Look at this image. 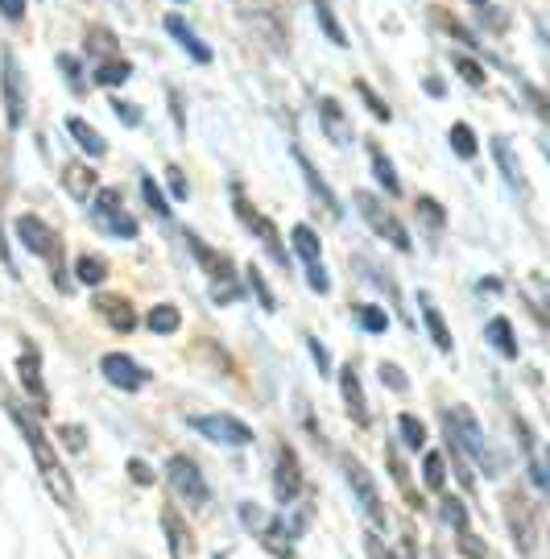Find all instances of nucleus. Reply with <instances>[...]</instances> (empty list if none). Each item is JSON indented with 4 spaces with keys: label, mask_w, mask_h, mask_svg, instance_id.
I'll return each mask as SVG.
<instances>
[{
    "label": "nucleus",
    "mask_w": 550,
    "mask_h": 559,
    "mask_svg": "<svg viewBox=\"0 0 550 559\" xmlns=\"http://www.w3.org/2000/svg\"><path fill=\"white\" fill-rule=\"evenodd\" d=\"M249 286H253V290H256V299H261V307H265V311H277L274 290L265 286V278H261V270H256V265H249Z\"/></svg>",
    "instance_id": "f704fd0d"
},
{
    "label": "nucleus",
    "mask_w": 550,
    "mask_h": 559,
    "mask_svg": "<svg viewBox=\"0 0 550 559\" xmlns=\"http://www.w3.org/2000/svg\"><path fill=\"white\" fill-rule=\"evenodd\" d=\"M191 427H195L199 436H207V440H216V443H232V448L253 443V431L240 419H232V415H195Z\"/></svg>",
    "instance_id": "423d86ee"
},
{
    "label": "nucleus",
    "mask_w": 550,
    "mask_h": 559,
    "mask_svg": "<svg viewBox=\"0 0 550 559\" xmlns=\"http://www.w3.org/2000/svg\"><path fill=\"white\" fill-rule=\"evenodd\" d=\"M344 473H348V480H352L356 489V501L364 506V514L373 519V526H385V501H381V493H376V480L369 477V468L360 464V460H344Z\"/></svg>",
    "instance_id": "39448f33"
},
{
    "label": "nucleus",
    "mask_w": 550,
    "mask_h": 559,
    "mask_svg": "<svg viewBox=\"0 0 550 559\" xmlns=\"http://www.w3.org/2000/svg\"><path fill=\"white\" fill-rule=\"evenodd\" d=\"M9 415H13V423L21 427L25 443H29V452H34V464H38V473H41V480H46V489H50V498L62 501V506H71V501H75V485H71V477H67L62 460L55 456L50 440L41 436V427L34 423V415H25V411H21V406H13V402H9Z\"/></svg>",
    "instance_id": "f257e3e1"
},
{
    "label": "nucleus",
    "mask_w": 550,
    "mask_h": 559,
    "mask_svg": "<svg viewBox=\"0 0 550 559\" xmlns=\"http://www.w3.org/2000/svg\"><path fill=\"white\" fill-rule=\"evenodd\" d=\"M150 332H157V336H175L178 323H182V316H178V307H170V302H162V307H154L150 311Z\"/></svg>",
    "instance_id": "b1692460"
},
{
    "label": "nucleus",
    "mask_w": 550,
    "mask_h": 559,
    "mask_svg": "<svg viewBox=\"0 0 550 559\" xmlns=\"http://www.w3.org/2000/svg\"><path fill=\"white\" fill-rule=\"evenodd\" d=\"M476 4H489V0H476Z\"/></svg>",
    "instance_id": "6e6d98bb"
},
{
    "label": "nucleus",
    "mask_w": 550,
    "mask_h": 559,
    "mask_svg": "<svg viewBox=\"0 0 550 559\" xmlns=\"http://www.w3.org/2000/svg\"><path fill=\"white\" fill-rule=\"evenodd\" d=\"M364 551H369V559H390V551L381 547V539H376V535H369V539H364Z\"/></svg>",
    "instance_id": "3c124183"
},
{
    "label": "nucleus",
    "mask_w": 550,
    "mask_h": 559,
    "mask_svg": "<svg viewBox=\"0 0 550 559\" xmlns=\"http://www.w3.org/2000/svg\"><path fill=\"white\" fill-rule=\"evenodd\" d=\"M311 357H314V365H319V373H327V348H323L319 340H311Z\"/></svg>",
    "instance_id": "603ef678"
},
{
    "label": "nucleus",
    "mask_w": 550,
    "mask_h": 559,
    "mask_svg": "<svg viewBox=\"0 0 550 559\" xmlns=\"http://www.w3.org/2000/svg\"><path fill=\"white\" fill-rule=\"evenodd\" d=\"M447 436H452L455 448H464L476 464H485V473H497V468H501V464L492 460L489 440H485V431L476 427V419H471L468 406H455L452 415H447Z\"/></svg>",
    "instance_id": "f03ea898"
},
{
    "label": "nucleus",
    "mask_w": 550,
    "mask_h": 559,
    "mask_svg": "<svg viewBox=\"0 0 550 559\" xmlns=\"http://www.w3.org/2000/svg\"><path fill=\"white\" fill-rule=\"evenodd\" d=\"M162 531H166V539H170V556H175V559H191V551H195V539H191L187 522L178 519L175 506H166V510H162Z\"/></svg>",
    "instance_id": "f3484780"
},
{
    "label": "nucleus",
    "mask_w": 550,
    "mask_h": 559,
    "mask_svg": "<svg viewBox=\"0 0 550 559\" xmlns=\"http://www.w3.org/2000/svg\"><path fill=\"white\" fill-rule=\"evenodd\" d=\"M489 340H492V348L501 353V357H517V340H513V328L510 320H492L489 323Z\"/></svg>",
    "instance_id": "bb28decb"
},
{
    "label": "nucleus",
    "mask_w": 550,
    "mask_h": 559,
    "mask_svg": "<svg viewBox=\"0 0 550 559\" xmlns=\"http://www.w3.org/2000/svg\"><path fill=\"white\" fill-rule=\"evenodd\" d=\"M62 187H67L75 200L87 203V195H96V170H92L87 162H71V166H62Z\"/></svg>",
    "instance_id": "aec40b11"
},
{
    "label": "nucleus",
    "mask_w": 550,
    "mask_h": 559,
    "mask_svg": "<svg viewBox=\"0 0 550 559\" xmlns=\"http://www.w3.org/2000/svg\"><path fill=\"white\" fill-rule=\"evenodd\" d=\"M166 29L175 34V41H178V46H182V50H187V55H191L195 62H212V50H207V46H203V41L195 38V29H191V25H187L182 17H166Z\"/></svg>",
    "instance_id": "412c9836"
},
{
    "label": "nucleus",
    "mask_w": 550,
    "mask_h": 559,
    "mask_svg": "<svg viewBox=\"0 0 550 559\" xmlns=\"http://www.w3.org/2000/svg\"><path fill=\"white\" fill-rule=\"evenodd\" d=\"M381 381H385V385H393V390H397V394H402V390H406V385H410V381H406V373H402V369H397V365H381Z\"/></svg>",
    "instance_id": "c03bdc74"
},
{
    "label": "nucleus",
    "mask_w": 550,
    "mask_h": 559,
    "mask_svg": "<svg viewBox=\"0 0 550 559\" xmlns=\"http://www.w3.org/2000/svg\"><path fill=\"white\" fill-rule=\"evenodd\" d=\"M339 390H344V406H348V415H352L360 427H369V402H364V390H360V378H356V369H339Z\"/></svg>",
    "instance_id": "a211bd4d"
},
{
    "label": "nucleus",
    "mask_w": 550,
    "mask_h": 559,
    "mask_svg": "<svg viewBox=\"0 0 550 559\" xmlns=\"http://www.w3.org/2000/svg\"><path fill=\"white\" fill-rule=\"evenodd\" d=\"M492 150H497V158H501V166H505V179H510L513 187H522V191H526V179H522V170H517L513 158H510V145H505V141H497Z\"/></svg>",
    "instance_id": "58836bf2"
},
{
    "label": "nucleus",
    "mask_w": 550,
    "mask_h": 559,
    "mask_svg": "<svg viewBox=\"0 0 550 559\" xmlns=\"http://www.w3.org/2000/svg\"><path fill=\"white\" fill-rule=\"evenodd\" d=\"M356 203H360V216L373 224L376 237H385L393 249H402V253L410 249V233H406V228L397 224V216H390V212H385V207H381L373 195H356Z\"/></svg>",
    "instance_id": "0eeeda50"
},
{
    "label": "nucleus",
    "mask_w": 550,
    "mask_h": 559,
    "mask_svg": "<svg viewBox=\"0 0 550 559\" xmlns=\"http://www.w3.org/2000/svg\"><path fill=\"white\" fill-rule=\"evenodd\" d=\"M295 158H298V170H302V179H307V187H311V195H314V200L323 203V207H327L332 216H339V203H335L332 187H327V182L319 179V170H314L311 162H307V154H298V150H295Z\"/></svg>",
    "instance_id": "4be33fe9"
},
{
    "label": "nucleus",
    "mask_w": 550,
    "mask_h": 559,
    "mask_svg": "<svg viewBox=\"0 0 550 559\" xmlns=\"http://www.w3.org/2000/svg\"><path fill=\"white\" fill-rule=\"evenodd\" d=\"M141 191H145V203L154 207L157 216H170V203H166V195H162V187L154 179H141Z\"/></svg>",
    "instance_id": "e433bc0d"
},
{
    "label": "nucleus",
    "mask_w": 550,
    "mask_h": 559,
    "mask_svg": "<svg viewBox=\"0 0 550 559\" xmlns=\"http://www.w3.org/2000/svg\"><path fill=\"white\" fill-rule=\"evenodd\" d=\"M240 522H244L249 531H265V514L256 510L253 501H244V506H240Z\"/></svg>",
    "instance_id": "37998d69"
},
{
    "label": "nucleus",
    "mask_w": 550,
    "mask_h": 559,
    "mask_svg": "<svg viewBox=\"0 0 550 559\" xmlns=\"http://www.w3.org/2000/svg\"><path fill=\"white\" fill-rule=\"evenodd\" d=\"M191 249H195V258L203 261V270H207V274H219V278H228V261L219 258V253H212L203 240L191 237Z\"/></svg>",
    "instance_id": "c85d7f7f"
},
{
    "label": "nucleus",
    "mask_w": 550,
    "mask_h": 559,
    "mask_svg": "<svg viewBox=\"0 0 550 559\" xmlns=\"http://www.w3.org/2000/svg\"><path fill=\"white\" fill-rule=\"evenodd\" d=\"M356 320L364 323V332H385L390 328V316L381 307H356Z\"/></svg>",
    "instance_id": "473e14b6"
},
{
    "label": "nucleus",
    "mask_w": 550,
    "mask_h": 559,
    "mask_svg": "<svg viewBox=\"0 0 550 559\" xmlns=\"http://www.w3.org/2000/svg\"><path fill=\"white\" fill-rule=\"evenodd\" d=\"M96 311L104 316V320H108V328H117V332H133V328H138V316H133L129 299H117V295H99Z\"/></svg>",
    "instance_id": "6ab92c4d"
},
{
    "label": "nucleus",
    "mask_w": 550,
    "mask_h": 559,
    "mask_svg": "<svg viewBox=\"0 0 550 559\" xmlns=\"http://www.w3.org/2000/svg\"><path fill=\"white\" fill-rule=\"evenodd\" d=\"M360 96H364V100H369V108H373V117H381V120H390V108H385V104L376 100L373 92H369V87H364V83H360Z\"/></svg>",
    "instance_id": "a18cd8bd"
},
{
    "label": "nucleus",
    "mask_w": 550,
    "mask_h": 559,
    "mask_svg": "<svg viewBox=\"0 0 550 559\" xmlns=\"http://www.w3.org/2000/svg\"><path fill=\"white\" fill-rule=\"evenodd\" d=\"M422 320H427V328H431L434 348L452 353V332H447V323H443V316H439V307H434V302H422Z\"/></svg>",
    "instance_id": "393cba45"
},
{
    "label": "nucleus",
    "mask_w": 550,
    "mask_h": 559,
    "mask_svg": "<svg viewBox=\"0 0 550 559\" xmlns=\"http://www.w3.org/2000/svg\"><path fill=\"white\" fill-rule=\"evenodd\" d=\"M459 551H464L468 559H489V547L476 539L471 531H459Z\"/></svg>",
    "instance_id": "a19ab883"
},
{
    "label": "nucleus",
    "mask_w": 550,
    "mask_h": 559,
    "mask_svg": "<svg viewBox=\"0 0 550 559\" xmlns=\"http://www.w3.org/2000/svg\"><path fill=\"white\" fill-rule=\"evenodd\" d=\"M443 473H447L443 452H431V456H427V464H422V477H427V485H431V489H443Z\"/></svg>",
    "instance_id": "c9c22d12"
},
{
    "label": "nucleus",
    "mask_w": 550,
    "mask_h": 559,
    "mask_svg": "<svg viewBox=\"0 0 550 559\" xmlns=\"http://www.w3.org/2000/svg\"><path fill=\"white\" fill-rule=\"evenodd\" d=\"M319 120H323V133H327L335 145H348V141H352V120L344 117L339 100L323 96V100H319Z\"/></svg>",
    "instance_id": "dca6fc26"
},
{
    "label": "nucleus",
    "mask_w": 550,
    "mask_h": 559,
    "mask_svg": "<svg viewBox=\"0 0 550 559\" xmlns=\"http://www.w3.org/2000/svg\"><path fill=\"white\" fill-rule=\"evenodd\" d=\"M170 191H175V200H187V179L178 166H170Z\"/></svg>",
    "instance_id": "49530a36"
},
{
    "label": "nucleus",
    "mask_w": 550,
    "mask_h": 559,
    "mask_svg": "<svg viewBox=\"0 0 550 559\" xmlns=\"http://www.w3.org/2000/svg\"><path fill=\"white\" fill-rule=\"evenodd\" d=\"M99 369H104V378L112 381L117 390H124V394H133V390H141V385H145V378H150V373L141 369L138 360L124 357V353H108Z\"/></svg>",
    "instance_id": "9d476101"
},
{
    "label": "nucleus",
    "mask_w": 550,
    "mask_h": 559,
    "mask_svg": "<svg viewBox=\"0 0 550 559\" xmlns=\"http://www.w3.org/2000/svg\"><path fill=\"white\" fill-rule=\"evenodd\" d=\"M17 378L21 385H25V394L34 399V406L38 411H46L50 406V399H46V378H41V357L34 353V344H25L17 357Z\"/></svg>",
    "instance_id": "9b49d317"
},
{
    "label": "nucleus",
    "mask_w": 550,
    "mask_h": 559,
    "mask_svg": "<svg viewBox=\"0 0 550 559\" xmlns=\"http://www.w3.org/2000/svg\"><path fill=\"white\" fill-rule=\"evenodd\" d=\"M96 221L120 240L138 237V221L124 212V200H120L117 187H104V191H96Z\"/></svg>",
    "instance_id": "7ed1b4c3"
},
{
    "label": "nucleus",
    "mask_w": 550,
    "mask_h": 559,
    "mask_svg": "<svg viewBox=\"0 0 550 559\" xmlns=\"http://www.w3.org/2000/svg\"><path fill=\"white\" fill-rule=\"evenodd\" d=\"M216 559H228V556H216Z\"/></svg>",
    "instance_id": "4d7b16f0"
},
{
    "label": "nucleus",
    "mask_w": 550,
    "mask_h": 559,
    "mask_svg": "<svg viewBox=\"0 0 550 559\" xmlns=\"http://www.w3.org/2000/svg\"><path fill=\"white\" fill-rule=\"evenodd\" d=\"M397 427H402V440H406V448H414V452L427 443V427L414 419V415H402V419H397Z\"/></svg>",
    "instance_id": "7c9ffc66"
},
{
    "label": "nucleus",
    "mask_w": 550,
    "mask_h": 559,
    "mask_svg": "<svg viewBox=\"0 0 550 559\" xmlns=\"http://www.w3.org/2000/svg\"><path fill=\"white\" fill-rule=\"evenodd\" d=\"M75 278L83 282V286H99V282L108 278V265H104V258H96V253H83V258L75 261Z\"/></svg>",
    "instance_id": "a878e982"
},
{
    "label": "nucleus",
    "mask_w": 550,
    "mask_h": 559,
    "mask_svg": "<svg viewBox=\"0 0 550 559\" xmlns=\"http://www.w3.org/2000/svg\"><path fill=\"white\" fill-rule=\"evenodd\" d=\"M129 75H133V67H129V62L124 59H108L104 62V67H99L96 71V80L104 83V87H117V83H129Z\"/></svg>",
    "instance_id": "cd10ccee"
},
{
    "label": "nucleus",
    "mask_w": 550,
    "mask_h": 559,
    "mask_svg": "<svg viewBox=\"0 0 550 559\" xmlns=\"http://www.w3.org/2000/svg\"><path fill=\"white\" fill-rule=\"evenodd\" d=\"M62 436H67V443H71V448H83V436H79L75 427H67V431H62Z\"/></svg>",
    "instance_id": "5fc2aeb1"
},
{
    "label": "nucleus",
    "mask_w": 550,
    "mask_h": 559,
    "mask_svg": "<svg viewBox=\"0 0 550 559\" xmlns=\"http://www.w3.org/2000/svg\"><path fill=\"white\" fill-rule=\"evenodd\" d=\"M452 150L459 158H476V138L468 124H452Z\"/></svg>",
    "instance_id": "2f4dec72"
},
{
    "label": "nucleus",
    "mask_w": 550,
    "mask_h": 559,
    "mask_svg": "<svg viewBox=\"0 0 550 559\" xmlns=\"http://www.w3.org/2000/svg\"><path fill=\"white\" fill-rule=\"evenodd\" d=\"M505 514H510V531L513 539H517V547L526 556H534V547H538V510L522 493H510L505 498Z\"/></svg>",
    "instance_id": "20e7f679"
},
{
    "label": "nucleus",
    "mask_w": 550,
    "mask_h": 559,
    "mask_svg": "<svg viewBox=\"0 0 550 559\" xmlns=\"http://www.w3.org/2000/svg\"><path fill=\"white\" fill-rule=\"evenodd\" d=\"M112 108H117V117L124 120V124H138V120H141V112H138V108H133V104L117 100V104H112Z\"/></svg>",
    "instance_id": "09e8293b"
},
{
    "label": "nucleus",
    "mask_w": 550,
    "mask_h": 559,
    "mask_svg": "<svg viewBox=\"0 0 550 559\" xmlns=\"http://www.w3.org/2000/svg\"><path fill=\"white\" fill-rule=\"evenodd\" d=\"M236 212H240V221L249 224V228H253L256 237L265 240V249L274 253V261H282V265H286V249H282V240H277V228H274L270 221H265L261 212H253V207L244 203V195H240V191H236Z\"/></svg>",
    "instance_id": "4468645a"
},
{
    "label": "nucleus",
    "mask_w": 550,
    "mask_h": 559,
    "mask_svg": "<svg viewBox=\"0 0 550 559\" xmlns=\"http://www.w3.org/2000/svg\"><path fill=\"white\" fill-rule=\"evenodd\" d=\"M170 485H175V493L187 506H203L207 501V480H203V473L187 456L170 460Z\"/></svg>",
    "instance_id": "1a4fd4ad"
},
{
    "label": "nucleus",
    "mask_w": 550,
    "mask_h": 559,
    "mask_svg": "<svg viewBox=\"0 0 550 559\" xmlns=\"http://www.w3.org/2000/svg\"><path fill=\"white\" fill-rule=\"evenodd\" d=\"M67 129H71V138L79 141V150H87V154H92V158H99V154H104V150H108V141L99 138L96 129H92V124H87V120L71 117V120H67Z\"/></svg>",
    "instance_id": "5701e85b"
},
{
    "label": "nucleus",
    "mask_w": 550,
    "mask_h": 559,
    "mask_svg": "<svg viewBox=\"0 0 550 559\" xmlns=\"http://www.w3.org/2000/svg\"><path fill=\"white\" fill-rule=\"evenodd\" d=\"M373 175H376V182L390 191V195H402V182H397V175H393V166H390V158L381 154V150H373Z\"/></svg>",
    "instance_id": "c756f323"
},
{
    "label": "nucleus",
    "mask_w": 550,
    "mask_h": 559,
    "mask_svg": "<svg viewBox=\"0 0 550 559\" xmlns=\"http://www.w3.org/2000/svg\"><path fill=\"white\" fill-rule=\"evenodd\" d=\"M314 13H319V25H323V29H327V38H332L335 46H348V38H344V29H339V21L332 17V9H327V4H323V0H319V4H314Z\"/></svg>",
    "instance_id": "72a5a7b5"
},
{
    "label": "nucleus",
    "mask_w": 550,
    "mask_h": 559,
    "mask_svg": "<svg viewBox=\"0 0 550 559\" xmlns=\"http://www.w3.org/2000/svg\"><path fill=\"white\" fill-rule=\"evenodd\" d=\"M4 117H9V129H21L25 120V92H21L13 55H4Z\"/></svg>",
    "instance_id": "2eb2a0df"
},
{
    "label": "nucleus",
    "mask_w": 550,
    "mask_h": 559,
    "mask_svg": "<svg viewBox=\"0 0 550 559\" xmlns=\"http://www.w3.org/2000/svg\"><path fill=\"white\" fill-rule=\"evenodd\" d=\"M295 249H298V258H302V265H307V282H311V290L327 295V290H332V282H327V274H323V249H319V237H314L307 224H298L295 228Z\"/></svg>",
    "instance_id": "6e6552de"
},
{
    "label": "nucleus",
    "mask_w": 550,
    "mask_h": 559,
    "mask_svg": "<svg viewBox=\"0 0 550 559\" xmlns=\"http://www.w3.org/2000/svg\"><path fill=\"white\" fill-rule=\"evenodd\" d=\"M129 477L141 480V485H150V480H154V473H150V468H145L141 460H133V464H129Z\"/></svg>",
    "instance_id": "8fccbe9b"
},
{
    "label": "nucleus",
    "mask_w": 550,
    "mask_h": 559,
    "mask_svg": "<svg viewBox=\"0 0 550 559\" xmlns=\"http://www.w3.org/2000/svg\"><path fill=\"white\" fill-rule=\"evenodd\" d=\"M455 71H459V75H464L471 87H485V71H480V67H476L471 59H455Z\"/></svg>",
    "instance_id": "79ce46f5"
},
{
    "label": "nucleus",
    "mask_w": 550,
    "mask_h": 559,
    "mask_svg": "<svg viewBox=\"0 0 550 559\" xmlns=\"http://www.w3.org/2000/svg\"><path fill=\"white\" fill-rule=\"evenodd\" d=\"M274 493H277L282 501H295L298 493H302V464H298L295 448H277Z\"/></svg>",
    "instance_id": "f8f14e48"
},
{
    "label": "nucleus",
    "mask_w": 550,
    "mask_h": 559,
    "mask_svg": "<svg viewBox=\"0 0 550 559\" xmlns=\"http://www.w3.org/2000/svg\"><path fill=\"white\" fill-rule=\"evenodd\" d=\"M443 522H452L455 531H468V510H464V501L443 498Z\"/></svg>",
    "instance_id": "4c0bfd02"
},
{
    "label": "nucleus",
    "mask_w": 550,
    "mask_h": 559,
    "mask_svg": "<svg viewBox=\"0 0 550 559\" xmlns=\"http://www.w3.org/2000/svg\"><path fill=\"white\" fill-rule=\"evenodd\" d=\"M17 237L21 245L29 249V253H38V258H55L59 253V245H55V233L38 221V216H21L17 221Z\"/></svg>",
    "instance_id": "ddd939ff"
},
{
    "label": "nucleus",
    "mask_w": 550,
    "mask_h": 559,
    "mask_svg": "<svg viewBox=\"0 0 550 559\" xmlns=\"http://www.w3.org/2000/svg\"><path fill=\"white\" fill-rule=\"evenodd\" d=\"M62 71H67V80H71V87H79V62L71 59V55H62Z\"/></svg>",
    "instance_id": "864d4df0"
},
{
    "label": "nucleus",
    "mask_w": 550,
    "mask_h": 559,
    "mask_svg": "<svg viewBox=\"0 0 550 559\" xmlns=\"http://www.w3.org/2000/svg\"><path fill=\"white\" fill-rule=\"evenodd\" d=\"M0 13L9 21H21V13H25V0H0Z\"/></svg>",
    "instance_id": "de8ad7c7"
},
{
    "label": "nucleus",
    "mask_w": 550,
    "mask_h": 559,
    "mask_svg": "<svg viewBox=\"0 0 550 559\" xmlns=\"http://www.w3.org/2000/svg\"><path fill=\"white\" fill-rule=\"evenodd\" d=\"M418 216L427 221V228H431V233H439V228H443V207H439L434 200H418Z\"/></svg>",
    "instance_id": "ea45409f"
}]
</instances>
